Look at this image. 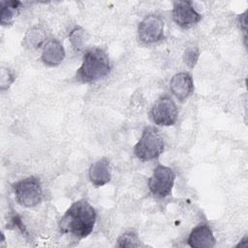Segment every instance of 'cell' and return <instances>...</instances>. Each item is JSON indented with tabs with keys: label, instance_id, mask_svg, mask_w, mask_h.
Instances as JSON below:
<instances>
[{
	"label": "cell",
	"instance_id": "cell-1",
	"mask_svg": "<svg viewBox=\"0 0 248 248\" xmlns=\"http://www.w3.org/2000/svg\"><path fill=\"white\" fill-rule=\"evenodd\" d=\"M96 222V212L85 200H79L71 204L59 221L62 233H70L78 238L88 236Z\"/></svg>",
	"mask_w": 248,
	"mask_h": 248
},
{
	"label": "cell",
	"instance_id": "cell-2",
	"mask_svg": "<svg viewBox=\"0 0 248 248\" xmlns=\"http://www.w3.org/2000/svg\"><path fill=\"white\" fill-rule=\"evenodd\" d=\"M111 69L107 53L98 47L85 52L82 63L77 71V78L83 83L95 82L107 77Z\"/></svg>",
	"mask_w": 248,
	"mask_h": 248
},
{
	"label": "cell",
	"instance_id": "cell-3",
	"mask_svg": "<svg viewBox=\"0 0 248 248\" xmlns=\"http://www.w3.org/2000/svg\"><path fill=\"white\" fill-rule=\"evenodd\" d=\"M165 149V142L160 131L152 126L143 129L134 147V153L140 161H151L158 158Z\"/></svg>",
	"mask_w": 248,
	"mask_h": 248
},
{
	"label": "cell",
	"instance_id": "cell-4",
	"mask_svg": "<svg viewBox=\"0 0 248 248\" xmlns=\"http://www.w3.org/2000/svg\"><path fill=\"white\" fill-rule=\"evenodd\" d=\"M13 190L17 202L25 207H34L42 201L41 182L35 176H29L14 183Z\"/></svg>",
	"mask_w": 248,
	"mask_h": 248
},
{
	"label": "cell",
	"instance_id": "cell-5",
	"mask_svg": "<svg viewBox=\"0 0 248 248\" xmlns=\"http://www.w3.org/2000/svg\"><path fill=\"white\" fill-rule=\"evenodd\" d=\"M175 174L173 170L166 166H157L148 181L150 192L159 198H165L170 195L174 183Z\"/></svg>",
	"mask_w": 248,
	"mask_h": 248
},
{
	"label": "cell",
	"instance_id": "cell-6",
	"mask_svg": "<svg viewBox=\"0 0 248 248\" xmlns=\"http://www.w3.org/2000/svg\"><path fill=\"white\" fill-rule=\"evenodd\" d=\"M138 36L143 44H154L164 38V21L156 15L145 16L139 24Z\"/></svg>",
	"mask_w": 248,
	"mask_h": 248
},
{
	"label": "cell",
	"instance_id": "cell-7",
	"mask_svg": "<svg viewBox=\"0 0 248 248\" xmlns=\"http://www.w3.org/2000/svg\"><path fill=\"white\" fill-rule=\"evenodd\" d=\"M151 119L159 126H171L177 119V108L174 102L164 97L158 100L151 108Z\"/></svg>",
	"mask_w": 248,
	"mask_h": 248
},
{
	"label": "cell",
	"instance_id": "cell-8",
	"mask_svg": "<svg viewBox=\"0 0 248 248\" xmlns=\"http://www.w3.org/2000/svg\"><path fill=\"white\" fill-rule=\"evenodd\" d=\"M174 22L182 28H188L202 19V16L193 8L190 1H175L172 9Z\"/></svg>",
	"mask_w": 248,
	"mask_h": 248
},
{
	"label": "cell",
	"instance_id": "cell-9",
	"mask_svg": "<svg viewBox=\"0 0 248 248\" xmlns=\"http://www.w3.org/2000/svg\"><path fill=\"white\" fill-rule=\"evenodd\" d=\"M170 89L177 100L181 102L184 101L194 91V82L192 76L186 72L175 74L170 79Z\"/></svg>",
	"mask_w": 248,
	"mask_h": 248
},
{
	"label": "cell",
	"instance_id": "cell-10",
	"mask_svg": "<svg viewBox=\"0 0 248 248\" xmlns=\"http://www.w3.org/2000/svg\"><path fill=\"white\" fill-rule=\"evenodd\" d=\"M187 243L193 248H211L215 246L216 240L211 229L205 224H200L190 232Z\"/></svg>",
	"mask_w": 248,
	"mask_h": 248
},
{
	"label": "cell",
	"instance_id": "cell-11",
	"mask_svg": "<svg viewBox=\"0 0 248 248\" xmlns=\"http://www.w3.org/2000/svg\"><path fill=\"white\" fill-rule=\"evenodd\" d=\"M88 175L95 187H101L109 182L111 174L108 160L104 157L93 163L89 168Z\"/></svg>",
	"mask_w": 248,
	"mask_h": 248
},
{
	"label": "cell",
	"instance_id": "cell-12",
	"mask_svg": "<svg viewBox=\"0 0 248 248\" xmlns=\"http://www.w3.org/2000/svg\"><path fill=\"white\" fill-rule=\"evenodd\" d=\"M65 57L63 46L57 40L48 41L43 49L42 61L48 66L59 65Z\"/></svg>",
	"mask_w": 248,
	"mask_h": 248
},
{
	"label": "cell",
	"instance_id": "cell-13",
	"mask_svg": "<svg viewBox=\"0 0 248 248\" xmlns=\"http://www.w3.org/2000/svg\"><path fill=\"white\" fill-rule=\"evenodd\" d=\"M21 3L19 1H2L1 2V24L10 25L19 12Z\"/></svg>",
	"mask_w": 248,
	"mask_h": 248
},
{
	"label": "cell",
	"instance_id": "cell-14",
	"mask_svg": "<svg viewBox=\"0 0 248 248\" xmlns=\"http://www.w3.org/2000/svg\"><path fill=\"white\" fill-rule=\"evenodd\" d=\"M140 245L138 234L135 232H126L121 234L118 239L116 246L118 247H139Z\"/></svg>",
	"mask_w": 248,
	"mask_h": 248
},
{
	"label": "cell",
	"instance_id": "cell-15",
	"mask_svg": "<svg viewBox=\"0 0 248 248\" xmlns=\"http://www.w3.org/2000/svg\"><path fill=\"white\" fill-rule=\"evenodd\" d=\"M45 40V35L43 34L42 31L39 29L33 28L27 32L24 38L25 45H27L30 47H38L42 45L43 41Z\"/></svg>",
	"mask_w": 248,
	"mask_h": 248
},
{
	"label": "cell",
	"instance_id": "cell-16",
	"mask_svg": "<svg viewBox=\"0 0 248 248\" xmlns=\"http://www.w3.org/2000/svg\"><path fill=\"white\" fill-rule=\"evenodd\" d=\"M70 41L76 49H78V50L81 49L83 47V45L85 42L84 30H82L79 27L75 28L70 34Z\"/></svg>",
	"mask_w": 248,
	"mask_h": 248
},
{
	"label": "cell",
	"instance_id": "cell-17",
	"mask_svg": "<svg viewBox=\"0 0 248 248\" xmlns=\"http://www.w3.org/2000/svg\"><path fill=\"white\" fill-rule=\"evenodd\" d=\"M199 55H200V52H199V49L197 47H194V46L188 47L185 50L184 55H183V59H184L185 64L190 68H194L195 65L198 62Z\"/></svg>",
	"mask_w": 248,
	"mask_h": 248
},
{
	"label": "cell",
	"instance_id": "cell-18",
	"mask_svg": "<svg viewBox=\"0 0 248 248\" xmlns=\"http://www.w3.org/2000/svg\"><path fill=\"white\" fill-rule=\"evenodd\" d=\"M13 224L16 225V226L22 232V233H23V232H24V233H27V232H26V230H25V228H24V226H23V223H22V221H21V219H20L19 216L15 215V216L13 217Z\"/></svg>",
	"mask_w": 248,
	"mask_h": 248
}]
</instances>
